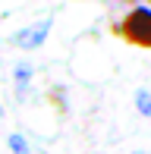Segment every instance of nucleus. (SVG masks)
I'll list each match as a JSON object with an SVG mask.
<instances>
[{
	"label": "nucleus",
	"mask_w": 151,
	"mask_h": 154,
	"mask_svg": "<svg viewBox=\"0 0 151 154\" xmlns=\"http://www.w3.org/2000/svg\"><path fill=\"white\" fill-rule=\"evenodd\" d=\"M47 32H51V19H41V22L29 25V29H22L16 38H13V44H16V47H25V51L41 47V44H44V38H47Z\"/></svg>",
	"instance_id": "nucleus-2"
},
{
	"label": "nucleus",
	"mask_w": 151,
	"mask_h": 154,
	"mask_svg": "<svg viewBox=\"0 0 151 154\" xmlns=\"http://www.w3.org/2000/svg\"><path fill=\"white\" fill-rule=\"evenodd\" d=\"M10 148L16 151V154H29V145H25L19 135H13V138H10Z\"/></svg>",
	"instance_id": "nucleus-4"
},
{
	"label": "nucleus",
	"mask_w": 151,
	"mask_h": 154,
	"mask_svg": "<svg viewBox=\"0 0 151 154\" xmlns=\"http://www.w3.org/2000/svg\"><path fill=\"white\" fill-rule=\"evenodd\" d=\"M135 104H139V113L142 116H151V94L148 91H139V94H135Z\"/></svg>",
	"instance_id": "nucleus-3"
},
{
	"label": "nucleus",
	"mask_w": 151,
	"mask_h": 154,
	"mask_svg": "<svg viewBox=\"0 0 151 154\" xmlns=\"http://www.w3.org/2000/svg\"><path fill=\"white\" fill-rule=\"evenodd\" d=\"M116 35L126 38L129 44L151 47V10H148V6H135V10L116 25Z\"/></svg>",
	"instance_id": "nucleus-1"
}]
</instances>
